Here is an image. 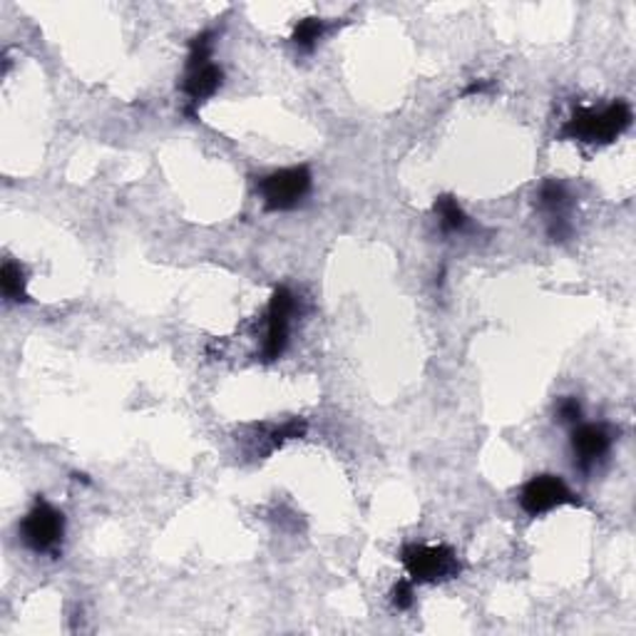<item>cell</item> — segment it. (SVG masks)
I'll return each mask as SVG.
<instances>
[{"mask_svg": "<svg viewBox=\"0 0 636 636\" xmlns=\"http://www.w3.org/2000/svg\"><path fill=\"white\" fill-rule=\"evenodd\" d=\"M632 125V107L629 102L617 100L605 110H591V107H579L562 127L565 139L585 145H609L617 139L624 129Z\"/></svg>", "mask_w": 636, "mask_h": 636, "instance_id": "cell-1", "label": "cell"}, {"mask_svg": "<svg viewBox=\"0 0 636 636\" xmlns=\"http://www.w3.org/2000/svg\"><path fill=\"white\" fill-rule=\"evenodd\" d=\"M212 48H214V32L204 30L189 46L187 58V72L182 90L187 95V115L197 117V107L207 102L209 97L222 88L224 72L217 62H212Z\"/></svg>", "mask_w": 636, "mask_h": 636, "instance_id": "cell-2", "label": "cell"}, {"mask_svg": "<svg viewBox=\"0 0 636 636\" xmlns=\"http://www.w3.org/2000/svg\"><path fill=\"white\" fill-rule=\"evenodd\" d=\"M401 562L418 585L456 579L462 569L458 555L446 545H408L401 552Z\"/></svg>", "mask_w": 636, "mask_h": 636, "instance_id": "cell-3", "label": "cell"}, {"mask_svg": "<svg viewBox=\"0 0 636 636\" xmlns=\"http://www.w3.org/2000/svg\"><path fill=\"white\" fill-rule=\"evenodd\" d=\"M20 537L32 552L58 557L65 537V515L52 508L46 498H38L20 522Z\"/></svg>", "mask_w": 636, "mask_h": 636, "instance_id": "cell-4", "label": "cell"}, {"mask_svg": "<svg viewBox=\"0 0 636 636\" xmlns=\"http://www.w3.org/2000/svg\"><path fill=\"white\" fill-rule=\"evenodd\" d=\"M311 192V172L306 167H288L266 175L258 182L264 207L268 212H288L299 207Z\"/></svg>", "mask_w": 636, "mask_h": 636, "instance_id": "cell-5", "label": "cell"}, {"mask_svg": "<svg viewBox=\"0 0 636 636\" xmlns=\"http://www.w3.org/2000/svg\"><path fill=\"white\" fill-rule=\"evenodd\" d=\"M294 311H296L294 294L284 286L274 288L272 304H268V314H266V339L262 349V359L266 363H272L284 355L288 346V329Z\"/></svg>", "mask_w": 636, "mask_h": 636, "instance_id": "cell-6", "label": "cell"}, {"mask_svg": "<svg viewBox=\"0 0 636 636\" xmlns=\"http://www.w3.org/2000/svg\"><path fill=\"white\" fill-rule=\"evenodd\" d=\"M579 495L567 488L562 478L537 476L520 492V508L530 517H540L562 505H579Z\"/></svg>", "mask_w": 636, "mask_h": 636, "instance_id": "cell-7", "label": "cell"}, {"mask_svg": "<svg viewBox=\"0 0 636 636\" xmlns=\"http://www.w3.org/2000/svg\"><path fill=\"white\" fill-rule=\"evenodd\" d=\"M537 204H540V209L547 214L549 236H552L555 242H565L569 236V194L565 185H559L557 179H547L540 187V194H537Z\"/></svg>", "mask_w": 636, "mask_h": 636, "instance_id": "cell-8", "label": "cell"}, {"mask_svg": "<svg viewBox=\"0 0 636 636\" xmlns=\"http://www.w3.org/2000/svg\"><path fill=\"white\" fill-rule=\"evenodd\" d=\"M611 448V436L605 425H579L573 436V450L577 466L581 470H591L597 462L607 456Z\"/></svg>", "mask_w": 636, "mask_h": 636, "instance_id": "cell-9", "label": "cell"}, {"mask_svg": "<svg viewBox=\"0 0 636 636\" xmlns=\"http://www.w3.org/2000/svg\"><path fill=\"white\" fill-rule=\"evenodd\" d=\"M433 209L440 217V226H443V232H448V234H460V232H466L468 226H470V217H468L466 212H462L458 199L450 197V194H446V197H440L436 202Z\"/></svg>", "mask_w": 636, "mask_h": 636, "instance_id": "cell-10", "label": "cell"}, {"mask_svg": "<svg viewBox=\"0 0 636 636\" xmlns=\"http://www.w3.org/2000/svg\"><path fill=\"white\" fill-rule=\"evenodd\" d=\"M0 286H3V296L13 304H23L28 301V291H26V272L23 266L16 262H6L3 268H0Z\"/></svg>", "mask_w": 636, "mask_h": 636, "instance_id": "cell-11", "label": "cell"}, {"mask_svg": "<svg viewBox=\"0 0 636 636\" xmlns=\"http://www.w3.org/2000/svg\"><path fill=\"white\" fill-rule=\"evenodd\" d=\"M323 32H326V20H321V18H304V20H301V23L294 28V36H291V40H294L296 48L311 52V50H314V48L319 46V40L323 38Z\"/></svg>", "mask_w": 636, "mask_h": 636, "instance_id": "cell-12", "label": "cell"}, {"mask_svg": "<svg viewBox=\"0 0 636 636\" xmlns=\"http://www.w3.org/2000/svg\"><path fill=\"white\" fill-rule=\"evenodd\" d=\"M391 601L398 611H405L413 607V581L401 579L391 591Z\"/></svg>", "mask_w": 636, "mask_h": 636, "instance_id": "cell-13", "label": "cell"}, {"mask_svg": "<svg viewBox=\"0 0 636 636\" xmlns=\"http://www.w3.org/2000/svg\"><path fill=\"white\" fill-rule=\"evenodd\" d=\"M557 415L562 423H577L581 418V405L577 398H562V401L557 403Z\"/></svg>", "mask_w": 636, "mask_h": 636, "instance_id": "cell-14", "label": "cell"}]
</instances>
